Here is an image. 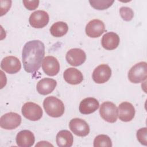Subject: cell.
<instances>
[{
    "mask_svg": "<svg viewBox=\"0 0 147 147\" xmlns=\"http://www.w3.org/2000/svg\"><path fill=\"white\" fill-rule=\"evenodd\" d=\"M45 55L44 44L40 40L27 42L24 46L22 59L25 71L28 73L36 72L40 68Z\"/></svg>",
    "mask_w": 147,
    "mask_h": 147,
    "instance_id": "1",
    "label": "cell"
},
{
    "mask_svg": "<svg viewBox=\"0 0 147 147\" xmlns=\"http://www.w3.org/2000/svg\"><path fill=\"white\" fill-rule=\"evenodd\" d=\"M43 107L47 114L53 118L61 117L65 111L63 102L54 96L46 98L43 102Z\"/></svg>",
    "mask_w": 147,
    "mask_h": 147,
    "instance_id": "2",
    "label": "cell"
},
{
    "mask_svg": "<svg viewBox=\"0 0 147 147\" xmlns=\"http://www.w3.org/2000/svg\"><path fill=\"white\" fill-rule=\"evenodd\" d=\"M128 79L133 83H139L146 79L147 64L141 61L133 65L128 72Z\"/></svg>",
    "mask_w": 147,
    "mask_h": 147,
    "instance_id": "3",
    "label": "cell"
},
{
    "mask_svg": "<svg viewBox=\"0 0 147 147\" xmlns=\"http://www.w3.org/2000/svg\"><path fill=\"white\" fill-rule=\"evenodd\" d=\"M99 114L105 121L109 123H114L117 120L118 112L115 104L107 101L101 105L99 109Z\"/></svg>",
    "mask_w": 147,
    "mask_h": 147,
    "instance_id": "4",
    "label": "cell"
},
{
    "mask_svg": "<svg viewBox=\"0 0 147 147\" xmlns=\"http://www.w3.org/2000/svg\"><path fill=\"white\" fill-rule=\"evenodd\" d=\"M21 111L24 117L30 121H38L42 116L41 107L32 102L25 103L22 107Z\"/></svg>",
    "mask_w": 147,
    "mask_h": 147,
    "instance_id": "5",
    "label": "cell"
},
{
    "mask_svg": "<svg viewBox=\"0 0 147 147\" xmlns=\"http://www.w3.org/2000/svg\"><path fill=\"white\" fill-rule=\"evenodd\" d=\"M21 122V116L13 112L3 115L0 118V126L6 130H13L19 126Z\"/></svg>",
    "mask_w": 147,
    "mask_h": 147,
    "instance_id": "6",
    "label": "cell"
},
{
    "mask_svg": "<svg viewBox=\"0 0 147 147\" xmlns=\"http://www.w3.org/2000/svg\"><path fill=\"white\" fill-rule=\"evenodd\" d=\"M65 59L69 64L77 67L84 63L86 59V55L84 51L81 49L73 48L67 52Z\"/></svg>",
    "mask_w": 147,
    "mask_h": 147,
    "instance_id": "7",
    "label": "cell"
},
{
    "mask_svg": "<svg viewBox=\"0 0 147 147\" xmlns=\"http://www.w3.org/2000/svg\"><path fill=\"white\" fill-rule=\"evenodd\" d=\"M111 76V69L107 64H100L96 67L92 72V79L98 83L101 84L107 82Z\"/></svg>",
    "mask_w": 147,
    "mask_h": 147,
    "instance_id": "8",
    "label": "cell"
},
{
    "mask_svg": "<svg viewBox=\"0 0 147 147\" xmlns=\"http://www.w3.org/2000/svg\"><path fill=\"white\" fill-rule=\"evenodd\" d=\"M49 20V17L47 12L44 10H37L30 14L29 22L33 28H42L48 24Z\"/></svg>",
    "mask_w": 147,
    "mask_h": 147,
    "instance_id": "9",
    "label": "cell"
},
{
    "mask_svg": "<svg viewBox=\"0 0 147 147\" xmlns=\"http://www.w3.org/2000/svg\"><path fill=\"white\" fill-rule=\"evenodd\" d=\"M69 127L71 130L76 136L85 137L90 133V127L88 123L80 118H74L69 123Z\"/></svg>",
    "mask_w": 147,
    "mask_h": 147,
    "instance_id": "10",
    "label": "cell"
},
{
    "mask_svg": "<svg viewBox=\"0 0 147 147\" xmlns=\"http://www.w3.org/2000/svg\"><path fill=\"white\" fill-rule=\"evenodd\" d=\"M105 30V26L103 22L98 19L89 21L85 29L86 34L91 38H96L100 36Z\"/></svg>",
    "mask_w": 147,
    "mask_h": 147,
    "instance_id": "11",
    "label": "cell"
},
{
    "mask_svg": "<svg viewBox=\"0 0 147 147\" xmlns=\"http://www.w3.org/2000/svg\"><path fill=\"white\" fill-rule=\"evenodd\" d=\"M1 68L8 74H14L20 71L21 68V64L17 57L13 56H9L5 57L2 60Z\"/></svg>",
    "mask_w": 147,
    "mask_h": 147,
    "instance_id": "12",
    "label": "cell"
},
{
    "mask_svg": "<svg viewBox=\"0 0 147 147\" xmlns=\"http://www.w3.org/2000/svg\"><path fill=\"white\" fill-rule=\"evenodd\" d=\"M42 68L47 75L53 76L59 73L60 64L56 58L52 56H48L42 60Z\"/></svg>",
    "mask_w": 147,
    "mask_h": 147,
    "instance_id": "13",
    "label": "cell"
},
{
    "mask_svg": "<svg viewBox=\"0 0 147 147\" xmlns=\"http://www.w3.org/2000/svg\"><path fill=\"white\" fill-rule=\"evenodd\" d=\"M118 116L123 122H129L134 117L135 109L133 105L127 102H123L118 106Z\"/></svg>",
    "mask_w": 147,
    "mask_h": 147,
    "instance_id": "14",
    "label": "cell"
},
{
    "mask_svg": "<svg viewBox=\"0 0 147 147\" xmlns=\"http://www.w3.org/2000/svg\"><path fill=\"white\" fill-rule=\"evenodd\" d=\"M16 143L21 147H30L33 145L35 137L30 130H24L18 132L16 136Z\"/></svg>",
    "mask_w": 147,
    "mask_h": 147,
    "instance_id": "15",
    "label": "cell"
},
{
    "mask_svg": "<svg viewBox=\"0 0 147 147\" xmlns=\"http://www.w3.org/2000/svg\"><path fill=\"white\" fill-rule=\"evenodd\" d=\"M99 106V102L94 98L88 97L83 99L79 105V110L83 114H90L95 112Z\"/></svg>",
    "mask_w": 147,
    "mask_h": 147,
    "instance_id": "16",
    "label": "cell"
},
{
    "mask_svg": "<svg viewBox=\"0 0 147 147\" xmlns=\"http://www.w3.org/2000/svg\"><path fill=\"white\" fill-rule=\"evenodd\" d=\"M57 82L51 78H43L38 81L37 84V91L41 95H45L51 93L56 88Z\"/></svg>",
    "mask_w": 147,
    "mask_h": 147,
    "instance_id": "17",
    "label": "cell"
},
{
    "mask_svg": "<svg viewBox=\"0 0 147 147\" xmlns=\"http://www.w3.org/2000/svg\"><path fill=\"white\" fill-rule=\"evenodd\" d=\"M63 78L67 83L72 85L78 84L83 80L82 73L75 68H67L63 73Z\"/></svg>",
    "mask_w": 147,
    "mask_h": 147,
    "instance_id": "18",
    "label": "cell"
},
{
    "mask_svg": "<svg viewBox=\"0 0 147 147\" xmlns=\"http://www.w3.org/2000/svg\"><path fill=\"white\" fill-rule=\"evenodd\" d=\"M119 36L114 32H108L105 34L101 40L102 47L107 50H113L117 48L119 44Z\"/></svg>",
    "mask_w": 147,
    "mask_h": 147,
    "instance_id": "19",
    "label": "cell"
},
{
    "mask_svg": "<svg viewBox=\"0 0 147 147\" xmlns=\"http://www.w3.org/2000/svg\"><path fill=\"white\" fill-rule=\"evenodd\" d=\"M56 141L57 145L60 147H70L73 144V136L68 130H62L57 134Z\"/></svg>",
    "mask_w": 147,
    "mask_h": 147,
    "instance_id": "20",
    "label": "cell"
},
{
    "mask_svg": "<svg viewBox=\"0 0 147 147\" xmlns=\"http://www.w3.org/2000/svg\"><path fill=\"white\" fill-rule=\"evenodd\" d=\"M68 25L63 21L54 23L50 28L51 34L56 37H60L64 36L68 32Z\"/></svg>",
    "mask_w": 147,
    "mask_h": 147,
    "instance_id": "21",
    "label": "cell"
},
{
    "mask_svg": "<svg viewBox=\"0 0 147 147\" xmlns=\"http://www.w3.org/2000/svg\"><path fill=\"white\" fill-rule=\"evenodd\" d=\"M94 147H111L112 142L110 138L105 134H100L97 136L94 140Z\"/></svg>",
    "mask_w": 147,
    "mask_h": 147,
    "instance_id": "22",
    "label": "cell"
},
{
    "mask_svg": "<svg viewBox=\"0 0 147 147\" xmlns=\"http://www.w3.org/2000/svg\"><path fill=\"white\" fill-rule=\"evenodd\" d=\"M114 1L110 0H96L89 1L91 6L96 10H105L110 7Z\"/></svg>",
    "mask_w": 147,
    "mask_h": 147,
    "instance_id": "23",
    "label": "cell"
},
{
    "mask_svg": "<svg viewBox=\"0 0 147 147\" xmlns=\"http://www.w3.org/2000/svg\"><path fill=\"white\" fill-rule=\"evenodd\" d=\"M119 13L122 18L126 21H131L134 16L133 10L129 7H121L119 9Z\"/></svg>",
    "mask_w": 147,
    "mask_h": 147,
    "instance_id": "24",
    "label": "cell"
},
{
    "mask_svg": "<svg viewBox=\"0 0 147 147\" xmlns=\"http://www.w3.org/2000/svg\"><path fill=\"white\" fill-rule=\"evenodd\" d=\"M147 129L146 127H143L137 131V138L138 141L142 145H147Z\"/></svg>",
    "mask_w": 147,
    "mask_h": 147,
    "instance_id": "25",
    "label": "cell"
},
{
    "mask_svg": "<svg viewBox=\"0 0 147 147\" xmlns=\"http://www.w3.org/2000/svg\"><path fill=\"white\" fill-rule=\"evenodd\" d=\"M24 6L29 10H33L37 8L39 4V1H23Z\"/></svg>",
    "mask_w": 147,
    "mask_h": 147,
    "instance_id": "26",
    "label": "cell"
}]
</instances>
